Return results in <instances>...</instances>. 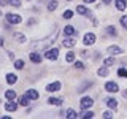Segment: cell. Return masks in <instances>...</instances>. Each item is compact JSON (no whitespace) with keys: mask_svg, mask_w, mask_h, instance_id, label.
I'll use <instances>...</instances> for the list:
<instances>
[{"mask_svg":"<svg viewBox=\"0 0 127 119\" xmlns=\"http://www.w3.org/2000/svg\"><path fill=\"white\" fill-rule=\"evenodd\" d=\"M57 33H59V29H56L54 33L51 35V37H46L45 40L33 41V43H32V48H33V49H48V48H49V46L56 41V38H57Z\"/></svg>","mask_w":127,"mask_h":119,"instance_id":"obj_1","label":"cell"},{"mask_svg":"<svg viewBox=\"0 0 127 119\" xmlns=\"http://www.w3.org/2000/svg\"><path fill=\"white\" fill-rule=\"evenodd\" d=\"M59 56V49H56V48H53V49H48L45 53V57L49 59V60H56Z\"/></svg>","mask_w":127,"mask_h":119,"instance_id":"obj_2","label":"cell"},{"mask_svg":"<svg viewBox=\"0 0 127 119\" xmlns=\"http://www.w3.org/2000/svg\"><path fill=\"white\" fill-rule=\"evenodd\" d=\"M79 105H81V108H83V110H87V108H91V106L94 105V100H92L91 97H84V98H81Z\"/></svg>","mask_w":127,"mask_h":119,"instance_id":"obj_3","label":"cell"},{"mask_svg":"<svg viewBox=\"0 0 127 119\" xmlns=\"http://www.w3.org/2000/svg\"><path fill=\"white\" fill-rule=\"evenodd\" d=\"M118 89H119V86L114 81H108L105 84V90H106V92H118Z\"/></svg>","mask_w":127,"mask_h":119,"instance_id":"obj_4","label":"cell"},{"mask_svg":"<svg viewBox=\"0 0 127 119\" xmlns=\"http://www.w3.org/2000/svg\"><path fill=\"white\" fill-rule=\"evenodd\" d=\"M6 21L10 22V24H19V22H21V16L13 14V13H8L6 14Z\"/></svg>","mask_w":127,"mask_h":119,"instance_id":"obj_5","label":"cell"},{"mask_svg":"<svg viewBox=\"0 0 127 119\" xmlns=\"http://www.w3.org/2000/svg\"><path fill=\"white\" fill-rule=\"evenodd\" d=\"M83 41H84V45H87V46H89V45H94V43H95V35L94 33H86Z\"/></svg>","mask_w":127,"mask_h":119,"instance_id":"obj_6","label":"cell"},{"mask_svg":"<svg viewBox=\"0 0 127 119\" xmlns=\"http://www.w3.org/2000/svg\"><path fill=\"white\" fill-rule=\"evenodd\" d=\"M26 95L30 98V100H38V97H40L38 92H37L35 89H29V90H26Z\"/></svg>","mask_w":127,"mask_h":119,"instance_id":"obj_7","label":"cell"},{"mask_svg":"<svg viewBox=\"0 0 127 119\" xmlns=\"http://www.w3.org/2000/svg\"><path fill=\"white\" fill-rule=\"evenodd\" d=\"M61 89V83H53V84H48L46 86V90L48 92H56V90Z\"/></svg>","mask_w":127,"mask_h":119,"instance_id":"obj_8","label":"cell"},{"mask_svg":"<svg viewBox=\"0 0 127 119\" xmlns=\"http://www.w3.org/2000/svg\"><path fill=\"white\" fill-rule=\"evenodd\" d=\"M64 33L68 35V37H71V35L76 33V29H75L73 26H65V27H64Z\"/></svg>","mask_w":127,"mask_h":119,"instance_id":"obj_9","label":"cell"},{"mask_svg":"<svg viewBox=\"0 0 127 119\" xmlns=\"http://www.w3.org/2000/svg\"><path fill=\"white\" fill-rule=\"evenodd\" d=\"M62 45L64 46H67V48H71V46H75L76 45V40H73V38H65V40H62Z\"/></svg>","mask_w":127,"mask_h":119,"instance_id":"obj_10","label":"cell"},{"mask_svg":"<svg viewBox=\"0 0 127 119\" xmlns=\"http://www.w3.org/2000/svg\"><path fill=\"white\" fill-rule=\"evenodd\" d=\"M16 108H18V103H14V100H10L5 105V110L6 111H16Z\"/></svg>","mask_w":127,"mask_h":119,"instance_id":"obj_11","label":"cell"},{"mask_svg":"<svg viewBox=\"0 0 127 119\" xmlns=\"http://www.w3.org/2000/svg\"><path fill=\"white\" fill-rule=\"evenodd\" d=\"M108 53L113 54V56H116V54H122V49L119 46H110L108 48Z\"/></svg>","mask_w":127,"mask_h":119,"instance_id":"obj_12","label":"cell"},{"mask_svg":"<svg viewBox=\"0 0 127 119\" xmlns=\"http://www.w3.org/2000/svg\"><path fill=\"white\" fill-rule=\"evenodd\" d=\"M30 60L33 63H40L41 62V56L37 54V53H30Z\"/></svg>","mask_w":127,"mask_h":119,"instance_id":"obj_13","label":"cell"},{"mask_svg":"<svg viewBox=\"0 0 127 119\" xmlns=\"http://www.w3.org/2000/svg\"><path fill=\"white\" fill-rule=\"evenodd\" d=\"M16 81H18V76H16V75H13V73L6 75V83H8V84H14Z\"/></svg>","mask_w":127,"mask_h":119,"instance_id":"obj_14","label":"cell"},{"mask_svg":"<svg viewBox=\"0 0 127 119\" xmlns=\"http://www.w3.org/2000/svg\"><path fill=\"white\" fill-rule=\"evenodd\" d=\"M48 103H49V105H61V103H64V100L62 98H56V97H49Z\"/></svg>","mask_w":127,"mask_h":119,"instance_id":"obj_15","label":"cell"},{"mask_svg":"<svg viewBox=\"0 0 127 119\" xmlns=\"http://www.w3.org/2000/svg\"><path fill=\"white\" fill-rule=\"evenodd\" d=\"M76 13L83 14V16H87V14H89V11H87V8H86V6L79 5V6H76Z\"/></svg>","mask_w":127,"mask_h":119,"instance_id":"obj_16","label":"cell"},{"mask_svg":"<svg viewBox=\"0 0 127 119\" xmlns=\"http://www.w3.org/2000/svg\"><path fill=\"white\" fill-rule=\"evenodd\" d=\"M126 5H127V3H126V0H116V8H118L119 11H122V10H124Z\"/></svg>","mask_w":127,"mask_h":119,"instance_id":"obj_17","label":"cell"},{"mask_svg":"<svg viewBox=\"0 0 127 119\" xmlns=\"http://www.w3.org/2000/svg\"><path fill=\"white\" fill-rule=\"evenodd\" d=\"M65 118H68V119H75V118H78V114H76V111L75 110H67V116Z\"/></svg>","mask_w":127,"mask_h":119,"instance_id":"obj_18","label":"cell"},{"mask_svg":"<svg viewBox=\"0 0 127 119\" xmlns=\"http://www.w3.org/2000/svg\"><path fill=\"white\" fill-rule=\"evenodd\" d=\"M19 105L27 106V105H29V97H27V95H22V97H19Z\"/></svg>","mask_w":127,"mask_h":119,"instance_id":"obj_19","label":"cell"},{"mask_svg":"<svg viewBox=\"0 0 127 119\" xmlns=\"http://www.w3.org/2000/svg\"><path fill=\"white\" fill-rule=\"evenodd\" d=\"M97 73H98V76H106V75H108V68H106V67H100V68L97 70Z\"/></svg>","mask_w":127,"mask_h":119,"instance_id":"obj_20","label":"cell"},{"mask_svg":"<svg viewBox=\"0 0 127 119\" xmlns=\"http://www.w3.org/2000/svg\"><path fill=\"white\" fill-rule=\"evenodd\" d=\"M5 95H6L8 100H14V98H16V92H14V90H6Z\"/></svg>","mask_w":127,"mask_h":119,"instance_id":"obj_21","label":"cell"},{"mask_svg":"<svg viewBox=\"0 0 127 119\" xmlns=\"http://www.w3.org/2000/svg\"><path fill=\"white\" fill-rule=\"evenodd\" d=\"M56 8H57V2H56V0H51V2L48 3V10H49V11H54Z\"/></svg>","mask_w":127,"mask_h":119,"instance_id":"obj_22","label":"cell"},{"mask_svg":"<svg viewBox=\"0 0 127 119\" xmlns=\"http://www.w3.org/2000/svg\"><path fill=\"white\" fill-rule=\"evenodd\" d=\"M106 105H108L110 108H116V106H118V102L114 100V98H108V100H106Z\"/></svg>","mask_w":127,"mask_h":119,"instance_id":"obj_23","label":"cell"},{"mask_svg":"<svg viewBox=\"0 0 127 119\" xmlns=\"http://www.w3.org/2000/svg\"><path fill=\"white\" fill-rule=\"evenodd\" d=\"M106 33H108V35H113V37H116L118 32H116V29H114V27H106Z\"/></svg>","mask_w":127,"mask_h":119,"instance_id":"obj_24","label":"cell"},{"mask_svg":"<svg viewBox=\"0 0 127 119\" xmlns=\"http://www.w3.org/2000/svg\"><path fill=\"white\" fill-rule=\"evenodd\" d=\"M14 38L18 40L19 43H24V41H26V37H24L22 33H14Z\"/></svg>","mask_w":127,"mask_h":119,"instance_id":"obj_25","label":"cell"},{"mask_svg":"<svg viewBox=\"0 0 127 119\" xmlns=\"http://www.w3.org/2000/svg\"><path fill=\"white\" fill-rule=\"evenodd\" d=\"M79 118H86V119H89V118H94V113H92V111H86V113H83Z\"/></svg>","mask_w":127,"mask_h":119,"instance_id":"obj_26","label":"cell"},{"mask_svg":"<svg viewBox=\"0 0 127 119\" xmlns=\"http://www.w3.org/2000/svg\"><path fill=\"white\" fill-rule=\"evenodd\" d=\"M103 63H105L106 67H110V65H113V63H114V59L113 57H108V59H105V60H103Z\"/></svg>","mask_w":127,"mask_h":119,"instance_id":"obj_27","label":"cell"},{"mask_svg":"<svg viewBox=\"0 0 127 119\" xmlns=\"http://www.w3.org/2000/svg\"><path fill=\"white\" fill-rule=\"evenodd\" d=\"M118 75H119V76L127 78V68H119V70H118Z\"/></svg>","mask_w":127,"mask_h":119,"instance_id":"obj_28","label":"cell"},{"mask_svg":"<svg viewBox=\"0 0 127 119\" xmlns=\"http://www.w3.org/2000/svg\"><path fill=\"white\" fill-rule=\"evenodd\" d=\"M62 16H64V18H65V19H70V18H71V16H73V11H70V10H67V11H65V13H64Z\"/></svg>","mask_w":127,"mask_h":119,"instance_id":"obj_29","label":"cell"},{"mask_svg":"<svg viewBox=\"0 0 127 119\" xmlns=\"http://www.w3.org/2000/svg\"><path fill=\"white\" fill-rule=\"evenodd\" d=\"M65 59H67V62H73V60H75V54H73V53H68Z\"/></svg>","mask_w":127,"mask_h":119,"instance_id":"obj_30","label":"cell"},{"mask_svg":"<svg viewBox=\"0 0 127 119\" xmlns=\"http://www.w3.org/2000/svg\"><path fill=\"white\" fill-rule=\"evenodd\" d=\"M14 67H16L18 70H21L22 67H24V62H22V60H16V62H14Z\"/></svg>","mask_w":127,"mask_h":119,"instance_id":"obj_31","label":"cell"},{"mask_svg":"<svg viewBox=\"0 0 127 119\" xmlns=\"http://www.w3.org/2000/svg\"><path fill=\"white\" fill-rule=\"evenodd\" d=\"M8 3H10V5H13V6H19V5H21V2H19V0H8Z\"/></svg>","mask_w":127,"mask_h":119,"instance_id":"obj_32","label":"cell"},{"mask_svg":"<svg viewBox=\"0 0 127 119\" xmlns=\"http://www.w3.org/2000/svg\"><path fill=\"white\" fill-rule=\"evenodd\" d=\"M121 24H122L124 29H127V16H122V18H121Z\"/></svg>","mask_w":127,"mask_h":119,"instance_id":"obj_33","label":"cell"},{"mask_svg":"<svg viewBox=\"0 0 127 119\" xmlns=\"http://www.w3.org/2000/svg\"><path fill=\"white\" fill-rule=\"evenodd\" d=\"M75 67H76V68H78V70H83V68H84V63H83V62H79V60H78V62H75Z\"/></svg>","mask_w":127,"mask_h":119,"instance_id":"obj_34","label":"cell"},{"mask_svg":"<svg viewBox=\"0 0 127 119\" xmlns=\"http://www.w3.org/2000/svg\"><path fill=\"white\" fill-rule=\"evenodd\" d=\"M103 118H105V119H110V118H113V116H111L110 111H105V113H103Z\"/></svg>","mask_w":127,"mask_h":119,"instance_id":"obj_35","label":"cell"},{"mask_svg":"<svg viewBox=\"0 0 127 119\" xmlns=\"http://www.w3.org/2000/svg\"><path fill=\"white\" fill-rule=\"evenodd\" d=\"M81 56L83 57H87V51H81Z\"/></svg>","mask_w":127,"mask_h":119,"instance_id":"obj_36","label":"cell"},{"mask_svg":"<svg viewBox=\"0 0 127 119\" xmlns=\"http://www.w3.org/2000/svg\"><path fill=\"white\" fill-rule=\"evenodd\" d=\"M122 97H124V98H127V89L124 90V92H122Z\"/></svg>","mask_w":127,"mask_h":119,"instance_id":"obj_37","label":"cell"},{"mask_svg":"<svg viewBox=\"0 0 127 119\" xmlns=\"http://www.w3.org/2000/svg\"><path fill=\"white\" fill-rule=\"evenodd\" d=\"M103 3H106V5H108V3H111V0H102Z\"/></svg>","mask_w":127,"mask_h":119,"instance_id":"obj_38","label":"cell"},{"mask_svg":"<svg viewBox=\"0 0 127 119\" xmlns=\"http://www.w3.org/2000/svg\"><path fill=\"white\" fill-rule=\"evenodd\" d=\"M86 3H91V2H95V0H84Z\"/></svg>","mask_w":127,"mask_h":119,"instance_id":"obj_39","label":"cell"},{"mask_svg":"<svg viewBox=\"0 0 127 119\" xmlns=\"http://www.w3.org/2000/svg\"><path fill=\"white\" fill-rule=\"evenodd\" d=\"M0 46H3V38H0Z\"/></svg>","mask_w":127,"mask_h":119,"instance_id":"obj_40","label":"cell"},{"mask_svg":"<svg viewBox=\"0 0 127 119\" xmlns=\"http://www.w3.org/2000/svg\"><path fill=\"white\" fill-rule=\"evenodd\" d=\"M0 16H2V11H0Z\"/></svg>","mask_w":127,"mask_h":119,"instance_id":"obj_41","label":"cell"},{"mask_svg":"<svg viewBox=\"0 0 127 119\" xmlns=\"http://www.w3.org/2000/svg\"><path fill=\"white\" fill-rule=\"evenodd\" d=\"M67 2H71V0H67Z\"/></svg>","mask_w":127,"mask_h":119,"instance_id":"obj_42","label":"cell"}]
</instances>
